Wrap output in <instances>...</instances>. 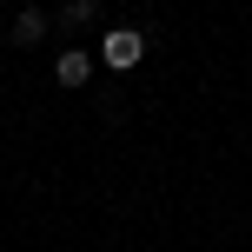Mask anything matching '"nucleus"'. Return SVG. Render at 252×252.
<instances>
[{"mask_svg": "<svg viewBox=\"0 0 252 252\" xmlns=\"http://www.w3.org/2000/svg\"><path fill=\"white\" fill-rule=\"evenodd\" d=\"M100 53H106V66H139V53H146V40H139L133 27H113V33L100 40Z\"/></svg>", "mask_w": 252, "mask_h": 252, "instance_id": "obj_1", "label": "nucleus"}, {"mask_svg": "<svg viewBox=\"0 0 252 252\" xmlns=\"http://www.w3.org/2000/svg\"><path fill=\"white\" fill-rule=\"evenodd\" d=\"M53 73H60V87H87V73H93V60H87V53H60V66H53Z\"/></svg>", "mask_w": 252, "mask_h": 252, "instance_id": "obj_2", "label": "nucleus"}, {"mask_svg": "<svg viewBox=\"0 0 252 252\" xmlns=\"http://www.w3.org/2000/svg\"><path fill=\"white\" fill-rule=\"evenodd\" d=\"M40 33H47V13H40V7H27L20 20H13V47H33Z\"/></svg>", "mask_w": 252, "mask_h": 252, "instance_id": "obj_3", "label": "nucleus"}]
</instances>
